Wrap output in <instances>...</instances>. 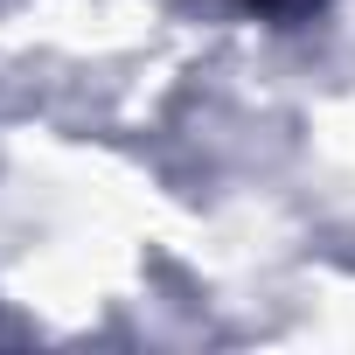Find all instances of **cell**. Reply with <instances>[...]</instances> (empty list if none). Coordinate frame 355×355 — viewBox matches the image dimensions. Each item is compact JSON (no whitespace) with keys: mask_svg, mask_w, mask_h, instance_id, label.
<instances>
[{"mask_svg":"<svg viewBox=\"0 0 355 355\" xmlns=\"http://www.w3.org/2000/svg\"><path fill=\"white\" fill-rule=\"evenodd\" d=\"M244 8H258V15H279V8H293V0H244Z\"/></svg>","mask_w":355,"mask_h":355,"instance_id":"6da1fadb","label":"cell"}]
</instances>
